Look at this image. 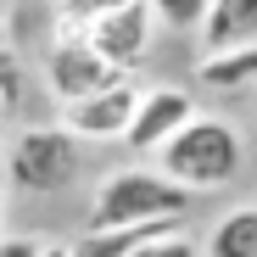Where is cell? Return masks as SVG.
<instances>
[{
    "label": "cell",
    "mask_w": 257,
    "mask_h": 257,
    "mask_svg": "<svg viewBox=\"0 0 257 257\" xmlns=\"http://www.w3.org/2000/svg\"><path fill=\"white\" fill-rule=\"evenodd\" d=\"M157 168L174 185H185L190 196H212V190L235 185V174L246 168V135H240L229 117L196 112L179 135L157 151Z\"/></svg>",
    "instance_id": "1"
},
{
    "label": "cell",
    "mask_w": 257,
    "mask_h": 257,
    "mask_svg": "<svg viewBox=\"0 0 257 257\" xmlns=\"http://www.w3.org/2000/svg\"><path fill=\"white\" fill-rule=\"evenodd\" d=\"M190 190L174 185L162 168H112L90 196V229H128V224H157V218H185Z\"/></svg>",
    "instance_id": "2"
},
{
    "label": "cell",
    "mask_w": 257,
    "mask_h": 257,
    "mask_svg": "<svg viewBox=\"0 0 257 257\" xmlns=\"http://www.w3.org/2000/svg\"><path fill=\"white\" fill-rule=\"evenodd\" d=\"M84 174V140H73L62 123H28L6 151V179L23 196H56Z\"/></svg>",
    "instance_id": "3"
},
{
    "label": "cell",
    "mask_w": 257,
    "mask_h": 257,
    "mask_svg": "<svg viewBox=\"0 0 257 257\" xmlns=\"http://www.w3.org/2000/svg\"><path fill=\"white\" fill-rule=\"evenodd\" d=\"M117 78H128V73H117L106 56H95V45L84 34H51V45H45V90L62 106L106 90V84H117Z\"/></svg>",
    "instance_id": "4"
},
{
    "label": "cell",
    "mask_w": 257,
    "mask_h": 257,
    "mask_svg": "<svg viewBox=\"0 0 257 257\" xmlns=\"http://www.w3.org/2000/svg\"><path fill=\"white\" fill-rule=\"evenodd\" d=\"M135 106H140V84H135V78H117V84H106V90L84 95V101H67V106H62V128H67L73 140L106 146V140H123V135H128Z\"/></svg>",
    "instance_id": "5"
},
{
    "label": "cell",
    "mask_w": 257,
    "mask_h": 257,
    "mask_svg": "<svg viewBox=\"0 0 257 257\" xmlns=\"http://www.w3.org/2000/svg\"><path fill=\"white\" fill-rule=\"evenodd\" d=\"M190 117H196V95L190 90H179V84H151V90H140V106L128 117L123 146L140 151V157H157Z\"/></svg>",
    "instance_id": "6"
},
{
    "label": "cell",
    "mask_w": 257,
    "mask_h": 257,
    "mask_svg": "<svg viewBox=\"0 0 257 257\" xmlns=\"http://www.w3.org/2000/svg\"><path fill=\"white\" fill-rule=\"evenodd\" d=\"M84 39L95 45V56H106L117 73H135L146 56H151V39H157V17L146 0H128V6L95 17L90 28H84Z\"/></svg>",
    "instance_id": "7"
},
{
    "label": "cell",
    "mask_w": 257,
    "mask_h": 257,
    "mask_svg": "<svg viewBox=\"0 0 257 257\" xmlns=\"http://www.w3.org/2000/svg\"><path fill=\"white\" fill-rule=\"evenodd\" d=\"M201 56L212 51H235V45H257V0H212L207 23L196 28Z\"/></svg>",
    "instance_id": "8"
},
{
    "label": "cell",
    "mask_w": 257,
    "mask_h": 257,
    "mask_svg": "<svg viewBox=\"0 0 257 257\" xmlns=\"http://www.w3.org/2000/svg\"><path fill=\"white\" fill-rule=\"evenodd\" d=\"M196 84H201V90H212V95L257 90V45H235V51L196 56Z\"/></svg>",
    "instance_id": "9"
},
{
    "label": "cell",
    "mask_w": 257,
    "mask_h": 257,
    "mask_svg": "<svg viewBox=\"0 0 257 257\" xmlns=\"http://www.w3.org/2000/svg\"><path fill=\"white\" fill-rule=\"evenodd\" d=\"M201 257H257V201L251 207H229L224 218L207 229Z\"/></svg>",
    "instance_id": "10"
},
{
    "label": "cell",
    "mask_w": 257,
    "mask_h": 257,
    "mask_svg": "<svg viewBox=\"0 0 257 257\" xmlns=\"http://www.w3.org/2000/svg\"><path fill=\"white\" fill-rule=\"evenodd\" d=\"M117 6H128V0H56L51 6V34H84L95 17H106Z\"/></svg>",
    "instance_id": "11"
},
{
    "label": "cell",
    "mask_w": 257,
    "mask_h": 257,
    "mask_svg": "<svg viewBox=\"0 0 257 257\" xmlns=\"http://www.w3.org/2000/svg\"><path fill=\"white\" fill-rule=\"evenodd\" d=\"M146 6H151L157 28H174V34H196V28L207 23V6H212V0H146Z\"/></svg>",
    "instance_id": "12"
},
{
    "label": "cell",
    "mask_w": 257,
    "mask_h": 257,
    "mask_svg": "<svg viewBox=\"0 0 257 257\" xmlns=\"http://www.w3.org/2000/svg\"><path fill=\"white\" fill-rule=\"evenodd\" d=\"M128 257H201V240H190L185 229H168V235H151V240H140Z\"/></svg>",
    "instance_id": "13"
},
{
    "label": "cell",
    "mask_w": 257,
    "mask_h": 257,
    "mask_svg": "<svg viewBox=\"0 0 257 257\" xmlns=\"http://www.w3.org/2000/svg\"><path fill=\"white\" fill-rule=\"evenodd\" d=\"M0 101H23V62H17V45H12V34L6 23H0Z\"/></svg>",
    "instance_id": "14"
},
{
    "label": "cell",
    "mask_w": 257,
    "mask_h": 257,
    "mask_svg": "<svg viewBox=\"0 0 257 257\" xmlns=\"http://www.w3.org/2000/svg\"><path fill=\"white\" fill-rule=\"evenodd\" d=\"M39 235H0V257H39Z\"/></svg>",
    "instance_id": "15"
},
{
    "label": "cell",
    "mask_w": 257,
    "mask_h": 257,
    "mask_svg": "<svg viewBox=\"0 0 257 257\" xmlns=\"http://www.w3.org/2000/svg\"><path fill=\"white\" fill-rule=\"evenodd\" d=\"M39 257H67V240H45V246H39Z\"/></svg>",
    "instance_id": "16"
},
{
    "label": "cell",
    "mask_w": 257,
    "mask_h": 257,
    "mask_svg": "<svg viewBox=\"0 0 257 257\" xmlns=\"http://www.w3.org/2000/svg\"><path fill=\"white\" fill-rule=\"evenodd\" d=\"M0 235H6V196H0Z\"/></svg>",
    "instance_id": "17"
},
{
    "label": "cell",
    "mask_w": 257,
    "mask_h": 257,
    "mask_svg": "<svg viewBox=\"0 0 257 257\" xmlns=\"http://www.w3.org/2000/svg\"><path fill=\"white\" fill-rule=\"evenodd\" d=\"M6 17H12V0H0V23H6Z\"/></svg>",
    "instance_id": "18"
},
{
    "label": "cell",
    "mask_w": 257,
    "mask_h": 257,
    "mask_svg": "<svg viewBox=\"0 0 257 257\" xmlns=\"http://www.w3.org/2000/svg\"><path fill=\"white\" fill-rule=\"evenodd\" d=\"M45 6H56V0H45Z\"/></svg>",
    "instance_id": "19"
},
{
    "label": "cell",
    "mask_w": 257,
    "mask_h": 257,
    "mask_svg": "<svg viewBox=\"0 0 257 257\" xmlns=\"http://www.w3.org/2000/svg\"><path fill=\"white\" fill-rule=\"evenodd\" d=\"M0 106H6V101H0Z\"/></svg>",
    "instance_id": "20"
},
{
    "label": "cell",
    "mask_w": 257,
    "mask_h": 257,
    "mask_svg": "<svg viewBox=\"0 0 257 257\" xmlns=\"http://www.w3.org/2000/svg\"><path fill=\"white\" fill-rule=\"evenodd\" d=\"M0 162H6V157H0Z\"/></svg>",
    "instance_id": "21"
}]
</instances>
